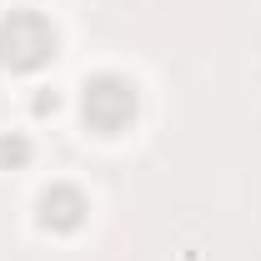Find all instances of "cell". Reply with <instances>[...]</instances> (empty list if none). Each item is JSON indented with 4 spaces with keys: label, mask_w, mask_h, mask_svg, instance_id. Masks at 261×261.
<instances>
[{
    "label": "cell",
    "mask_w": 261,
    "mask_h": 261,
    "mask_svg": "<svg viewBox=\"0 0 261 261\" xmlns=\"http://www.w3.org/2000/svg\"><path fill=\"white\" fill-rule=\"evenodd\" d=\"M56 45H61V35L40 10H10L0 20V65L15 70V75H31L40 65H50Z\"/></svg>",
    "instance_id": "cell-1"
},
{
    "label": "cell",
    "mask_w": 261,
    "mask_h": 261,
    "mask_svg": "<svg viewBox=\"0 0 261 261\" xmlns=\"http://www.w3.org/2000/svg\"><path fill=\"white\" fill-rule=\"evenodd\" d=\"M136 111H141V96H136V86H130L126 75H116V70L91 75V81L81 86V116H86V126L100 130V136H121V130L136 121Z\"/></svg>",
    "instance_id": "cell-2"
},
{
    "label": "cell",
    "mask_w": 261,
    "mask_h": 261,
    "mask_svg": "<svg viewBox=\"0 0 261 261\" xmlns=\"http://www.w3.org/2000/svg\"><path fill=\"white\" fill-rule=\"evenodd\" d=\"M86 221V196L75 186H50L40 196V226L45 231H75Z\"/></svg>",
    "instance_id": "cell-3"
},
{
    "label": "cell",
    "mask_w": 261,
    "mask_h": 261,
    "mask_svg": "<svg viewBox=\"0 0 261 261\" xmlns=\"http://www.w3.org/2000/svg\"><path fill=\"white\" fill-rule=\"evenodd\" d=\"M31 161V141L25 136H0V166H25Z\"/></svg>",
    "instance_id": "cell-4"
},
{
    "label": "cell",
    "mask_w": 261,
    "mask_h": 261,
    "mask_svg": "<svg viewBox=\"0 0 261 261\" xmlns=\"http://www.w3.org/2000/svg\"><path fill=\"white\" fill-rule=\"evenodd\" d=\"M56 111H61V96L56 91H40L35 96V116H56Z\"/></svg>",
    "instance_id": "cell-5"
}]
</instances>
